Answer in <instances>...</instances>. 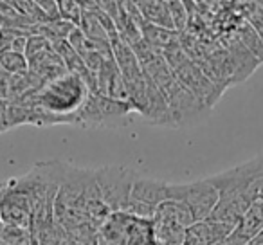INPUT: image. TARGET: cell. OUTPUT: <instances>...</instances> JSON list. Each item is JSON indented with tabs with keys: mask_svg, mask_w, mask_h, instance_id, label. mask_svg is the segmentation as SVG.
<instances>
[{
	"mask_svg": "<svg viewBox=\"0 0 263 245\" xmlns=\"http://www.w3.org/2000/svg\"><path fill=\"white\" fill-rule=\"evenodd\" d=\"M132 112H136L130 101H121L99 92H88L87 99L78 110L76 125L83 128H114L124 125Z\"/></svg>",
	"mask_w": 263,
	"mask_h": 245,
	"instance_id": "6da1fadb",
	"label": "cell"
},
{
	"mask_svg": "<svg viewBox=\"0 0 263 245\" xmlns=\"http://www.w3.org/2000/svg\"><path fill=\"white\" fill-rule=\"evenodd\" d=\"M170 198L184 202L193 213L195 222H198L211 216L220 200V193L215 184L205 177L202 180L187 184H170Z\"/></svg>",
	"mask_w": 263,
	"mask_h": 245,
	"instance_id": "7a4b0ae2",
	"label": "cell"
},
{
	"mask_svg": "<svg viewBox=\"0 0 263 245\" xmlns=\"http://www.w3.org/2000/svg\"><path fill=\"white\" fill-rule=\"evenodd\" d=\"M137 173L126 166H101L96 169V182L110 211H121L132 198V186Z\"/></svg>",
	"mask_w": 263,
	"mask_h": 245,
	"instance_id": "3957f363",
	"label": "cell"
},
{
	"mask_svg": "<svg viewBox=\"0 0 263 245\" xmlns=\"http://www.w3.org/2000/svg\"><path fill=\"white\" fill-rule=\"evenodd\" d=\"M31 216H33V202L31 195L26 190L20 179H11L4 182L0 190V220L8 225H22L31 229Z\"/></svg>",
	"mask_w": 263,
	"mask_h": 245,
	"instance_id": "277c9868",
	"label": "cell"
},
{
	"mask_svg": "<svg viewBox=\"0 0 263 245\" xmlns=\"http://www.w3.org/2000/svg\"><path fill=\"white\" fill-rule=\"evenodd\" d=\"M161 90L168 98L170 108H172L173 117H175V126L195 123V121L202 119L208 114V110L211 108L198 96H195L177 76Z\"/></svg>",
	"mask_w": 263,
	"mask_h": 245,
	"instance_id": "5b68a950",
	"label": "cell"
},
{
	"mask_svg": "<svg viewBox=\"0 0 263 245\" xmlns=\"http://www.w3.org/2000/svg\"><path fill=\"white\" fill-rule=\"evenodd\" d=\"M173 72H175V76L179 78L195 96H198L208 106H213L216 103V99L222 96L223 87L215 83V81L205 74V70H202L200 67L195 62H191L190 58H187L182 65L177 67Z\"/></svg>",
	"mask_w": 263,
	"mask_h": 245,
	"instance_id": "8992f818",
	"label": "cell"
},
{
	"mask_svg": "<svg viewBox=\"0 0 263 245\" xmlns=\"http://www.w3.org/2000/svg\"><path fill=\"white\" fill-rule=\"evenodd\" d=\"M236 225H231L226 222L205 218L191 223L186 231V240L182 245H215L218 241L231 236Z\"/></svg>",
	"mask_w": 263,
	"mask_h": 245,
	"instance_id": "52a82bcc",
	"label": "cell"
},
{
	"mask_svg": "<svg viewBox=\"0 0 263 245\" xmlns=\"http://www.w3.org/2000/svg\"><path fill=\"white\" fill-rule=\"evenodd\" d=\"M130 213L112 211L110 216L99 225L96 234V245H128V225L132 220Z\"/></svg>",
	"mask_w": 263,
	"mask_h": 245,
	"instance_id": "ba28073f",
	"label": "cell"
},
{
	"mask_svg": "<svg viewBox=\"0 0 263 245\" xmlns=\"http://www.w3.org/2000/svg\"><path fill=\"white\" fill-rule=\"evenodd\" d=\"M132 197L136 200L157 208L161 202L170 198V182L137 175L136 180H134V186H132Z\"/></svg>",
	"mask_w": 263,
	"mask_h": 245,
	"instance_id": "9c48e42d",
	"label": "cell"
},
{
	"mask_svg": "<svg viewBox=\"0 0 263 245\" xmlns=\"http://www.w3.org/2000/svg\"><path fill=\"white\" fill-rule=\"evenodd\" d=\"M29 70L36 74V76H40L44 81L54 80V78L69 72L63 60L52 49V45L49 49H45L44 52H40V54H36L34 58L29 60Z\"/></svg>",
	"mask_w": 263,
	"mask_h": 245,
	"instance_id": "30bf717a",
	"label": "cell"
},
{
	"mask_svg": "<svg viewBox=\"0 0 263 245\" xmlns=\"http://www.w3.org/2000/svg\"><path fill=\"white\" fill-rule=\"evenodd\" d=\"M263 229V198H254L252 204L247 208L240 222L236 223L233 234L241 241L247 243L256 233Z\"/></svg>",
	"mask_w": 263,
	"mask_h": 245,
	"instance_id": "8fae6325",
	"label": "cell"
},
{
	"mask_svg": "<svg viewBox=\"0 0 263 245\" xmlns=\"http://www.w3.org/2000/svg\"><path fill=\"white\" fill-rule=\"evenodd\" d=\"M141 33H143V38L152 47L159 49L161 52H166V51H170V49H175L180 45L179 31L168 29V27L157 26V24L144 22L143 26H141Z\"/></svg>",
	"mask_w": 263,
	"mask_h": 245,
	"instance_id": "7c38bea8",
	"label": "cell"
},
{
	"mask_svg": "<svg viewBox=\"0 0 263 245\" xmlns=\"http://www.w3.org/2000/svg\"><path fill=\"white\" fill-rule=\"evenodd\" d=\"M187 227L168 218L154 216V238L155 245H182L186 240Z\"/></svg>",
	"mask_w": 263,
	"mask_h": 245,
	"instance_id": "4fadbf2b",
	"label": "cell"
},
{
	"mask_svg": "<svg viewBox=\"0 0 263 245\" xmlns=\"http://www.w3.org/2000/svg\"><path fill=\"white\" fill-rule=\"evenodd\" d=\"M136 4L139 6L146 22L157 24V26L168 27V29H175L172 16H170L168 0H137Z\"/></svg>",
	"mask_w": 263,
	"mask_h": 245,
	"instance_id": "5bb4252c",
	"label": "cell"
},
{
	"mask_svg": "<svg viewBox=\"0 0 263 245\" xmlns=\"http://www.w3.org/2000/svg\"><path fill=\"white\" fill-rule=\"evenodd\" d=\"M128 245H155L154 218L132 216L128 225Z\"/></svg>",
	"mask_w": 263,
	"mask_h": 245,
	"instance_id": "9a60e30c",
	"label": "cell"
},
{
	"mask_svg": "<svg viewBox=\"0 0 263 245\" xmlns=\"http://www.w3.org/2000/svg\"><path fill=\"white\" fill-rule=\"evenodd\" d=\"M33 231L22 225H8L2 223L0 227V241L4 245H31Z\"/></svg>",
	"mask_w": 263,
	"mask_h": 245,
	"instance_id": "2e32d148",
	"label": "cell"
},
{
	"mask_svg": "<svg viewBox=\"0 0 263 245\" xmlns=\"http://www.w3.org/2000/svg\"><path fill=\"white\" fill-rule=\"evenodd\" d=\"M80 27L81 31L85 33V36L90 38V40H96V42H112L106 33V29L103 27V24L99 22V18L94 15V13H88V11H83L81 15V22H80Z\"/></svg>",
	"mask_w": 263,
	"mask_h": 245,
	"instance_id": "e0dca14e",
	"label": "cell"
},
{
	"mask_svg": "<svg viewBox=\"0 0 263 245\" xmlns=\"http://www.w3.org/2000/svg\"><path fill=\"white\" fill-rule=\"evenodd\" d=\"M0 67L9 74H22L29 70V60L24 52L4 51L0 52Z\"/></svg>",
	"mask_w": 263,
	"mask_h": 245,
	"instance_id": "ac0fdd59",
	"label": "cell"
},
{
	"mask_svg": "<svg viewBox=\"0 0 263 245\" xmlns=\"http://www.w3.org/2000/svg\"><path fill=\"white\" fill-rule=\"evenodd\" d=\"M241 44H243L259 62H263V38H261V34L252 26H249V24L241 27Z\"/></svg>",
	"mask_w": 263,
	"mask_h": 245,
	"instance_id": "d6986e66",
	"label": "cell"
},
{
	"mask_svg": "<svg viewBox=\"0 0 263 245\" xmlns=\"http://www.w3.org/2000/svg\"><path fill=\"white\" fill-rule=\"evenodd\" d=\"M168 9L175 31L182 33L187 26V20H190V9H187L186 2L184 0H168Z\"/></svg>",
	"mask_w": 263,
	"mask_h": 245,
	"instance_id": "ffe728a7",
	"label": "cell"
},
{
	"mask_svg": "<svg viewBox=\"0 0 263 245\" xmlns=\"http://www.w3.org/2000/svg\"><path fill=\"white\" fill-rule=\"evenodd\" d=\"M56 2H58L60 18L69 20L74 26H80L81 15H83V9H81L80 2L78 0H56Z\"/></svg>",
	"mask_w": 263,
	"mask_h": 245,
	"instance_id": "44dd1931",
	"label": "cell"
},
{
	"mask_svg": "<svg viewBox=\"0 0 263 245\" xmlns=\"http://www.w3.org/2000/svg\"><path fill=\"white\" fill-rule=\"evenodd\" d=\"M51 40H47L45 36H42V34H31L29 38H27V45H26V56L27 60L34 58L36 54H40V52H44L45 49L51 47Z\"/></svg>",
	"mask_w": 263,
	"mask_h": 245,
	"instance_id": "7402d4cb",
	"label": "cell"
},
{
	"mask_svg": "<svg viewBox=\"0 0 263 245\" xmlns=\"http://www.w3.org/2000/svg\"><path fill=\"white\" fill-rule=\"evenodd\" d=\"M38 6L42 8V11L49 16L51 20L60 18V13H58V2L56 0H34Z\"/></svg>",
	"mask_w": 263,
	"mask_h": 245,
	"instance_id": "603a6c76",
	"label": "cell"
},
{
	"mask_svg": "<svg viewBox=\"0 0 263 245\" xmlns=\"http://www.w3.org/2000/svg\"><path fill=\"white\" fill-rule=\"evenodd\" d=\"M11 76H13V74H9L8 70H4L2 67H0V98L6 99V101L9 99V88H11Z\"/></svg>",
	"mask_w": 263,
	"mask_h": 245,
	"instance_id": "cb8c5ba5",
	"label": "cell"
},
{
	"mask_svg": "<svg viewBox=\"0 0 263 245\" xmlns=\"http://www.w3.org/2000/svg\"><path fill=\"white\" fill-rule=\"evenodd\" d=\"M8 128V101L0 98V134L6 132Z\"/></svg>",
	"mask_w": 263,
	"mask_h": 245,
	"instance_id": "d4e9b609",
	"label": "cell"
},
{
	"mask_svg": "<svg viewBox=\"0 0 263 245\" xmlns=\"http://www.w3.org/2000/svg\"><path fill=\"white\" fill-rule=\"evenodd\" d=\"M247 245H263V229L259 233H256L251 240L247 241Z\"/></svg>",
	"mask_w": 263,
	"mask_h": 245,
	"instance_id": "484cf974",
	"label": "cell"
},
{
	"mask_svg": "<svg viewBox=\"0 0 263 245\" xmlns=\"http://www.w3.org/2000/svg\"><path fill=\"white\" fill-rule=\"evenodd\" d=\"M31 245H40V243H38V240H36L34 236H33V240H31Z\"/></svg>",
	"mask_w": 263,
	"mask_h": 245,
	"instance_id": "4316f807",
	"label": "cell"
},
{
	"mask_svg": "<svg viewBox=\"0 0 263 245\" xmlns=\"http://www.w3.org/2000/svg\"><path fill=\"white\" fill-rule=\"evenodd\" d=\"M243 245H247V243H243Z\"/></svg>",
	"mask_w": 263,
	"mask_h": 245,
	"instance_id": "83f0119b",
	"label": "cell"
}]
</instances>
